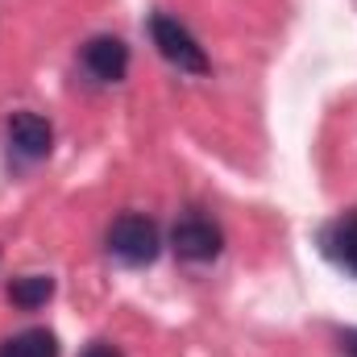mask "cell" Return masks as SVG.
I'll list each match as a JSON object with an SVG mask.
<instances>
[{
  "mask_svg": "<svg viewBox=\"0 0 357 357\" xmlns=\"http://www.w3.org/2000/svg\"><path fill=\"white\" fill-rule=\"evenodd\" d=\"M320 254L337 270H345V274L357 278V208L341 212L337 220H328L320 229Z\"/></svg>",
  "mask_w": 357,
  "mask_h": 357,
  "instance_id": "cell-6",
  "label": "cell"
},
{
  "mask_svg": "<svg viewBox=\"0 0 357 357\" xmlns=\"http://www.w3.org/2000/svg\"><path fill=\"white\" fill-rule=\"evenodd\" d=\"M341 349L349 357H357V328H349V333H341Z\"/></svg>",
  "mask_w": 357,
  "mask_h": 357,
  "instance_id": "cell-10",
  "label": "cell"
},
{
  "mask_svg": "<svg viewBox=\"0 0 357 357\" xmlns=\"http://www.w3.org/2000/svg\"><path fill=\"white\" fill-rule=\"evenodd\" d=\"M171 245H175V254L183 262H212L225 250V233H220V225L212 216L183 212L175 220V229H171Z\"/></svg>",
  "mask_w": 357,
  "mask_h": 357,
  "instance_id": "cell-3",
  "label": "cell"
},
{
  "mask_svg": "<svg viewBox=\"0 0 357 357\" xmlns=\"http://www.w3.org/2000/svg\"><path fill=\"white\" fill-rule=\"evenodd\" d=\"M79 63H84V71H88L91 79H100V84H121L125 71H129V46H125L121 38H112V33H96V38L84 42Z\"/></svg>",
  "mask_w": 357,
  "mask_h": 357,
  "instance_id": "cell-4",
  "label": "cell"
},
{
  "mask_svg": "<svg viewBox=\"0 0 357 357\" xmlns=\"http://www.w3.org/2000/svg\"><path fill=\"white\" fill-rule=\"evenodd\" d=\"M50 295H54V278H50V274H21V278H13V287H8V299H13V307H21V312H38Z\"/></svg>",
  "mask_w": 357,
  "mask_h": 357,
  "instance_id": "cell-8",
  "label": "cell"
},
{
  "mask_svg": "<svg viewBox=\"0 0 357 357\" xmlns=\"http://www.w3.org/2000/svg\"><path fill=\"white\" fill-rule=\"evenodd\" d=\"M108 254L125 266H150L162 250V237H158V225L142 212H125L108 225Z\"/></svg>",
  "mask_w": 357,
  "mask_h": 357,
  "instance_id": "cell-1",
  "label": "cell"
},
{
  "mask_svg": "<svg viewBox=\"0 0 357 357\" xmlns=\"http://www.w3.org/2000/svg\"><path fill=\"white\" fill-rule=\"evenodd\" d=\"M0 357H59V337L50 328H25L0 345Z\"/></svg>",
  "mask_w": 357,
  "mask_h": 357,
  "instance_id": "cell-7",
  "label": "cell"
},
{
  "mask_svg": "<svg viewBox=\"0 0 357 357\" xmlns=\"http://www.w3.org/2000/svg\"><path fill=\"white\" fill-rule=\"evenodd\" d=\"M150 38H154V46H158V54H162L171 67H178V71H187V75H208V71H212L204 46L191 38L187 25H178L175 17L154 13V17H150Z\"/></svg>",
  "mask_w": 357,
  "mask_h": 357,
  "instance_id": "cell-2",
  "label": "cell"
},
{
  "mask_svg": "<svg viewBox=\"0 0 357 357\" xmlns=\"http://www.w3.org/2000/svg\"><path fill=\"white\" fill-rule=\"evenodd\" d=\"M50 146H54V129L46 116H38V112H13L8 116V150L17 158L38 162L50 154Z\"/></svg>",
  "mask_w": 357,
  "mask_h": 357,
  "instance_id": "cell-5",
  "label": "cell"
},
{
  "mask_svg": "<svg viewBox=\"0 0 357 357\" xmlns=\"http://www.w3.org/2000/svg\"><path fill=\"white\" fill-rule=\"evenodd\" d=\"M84 357H125L116 345H108V341H91L88 349H84Z\"/></svg>",
  "mask_w": 357,
  "mask_h": 357,
  "instance_id": "cell-9",
  "label": "cell"
}]
</instances>
